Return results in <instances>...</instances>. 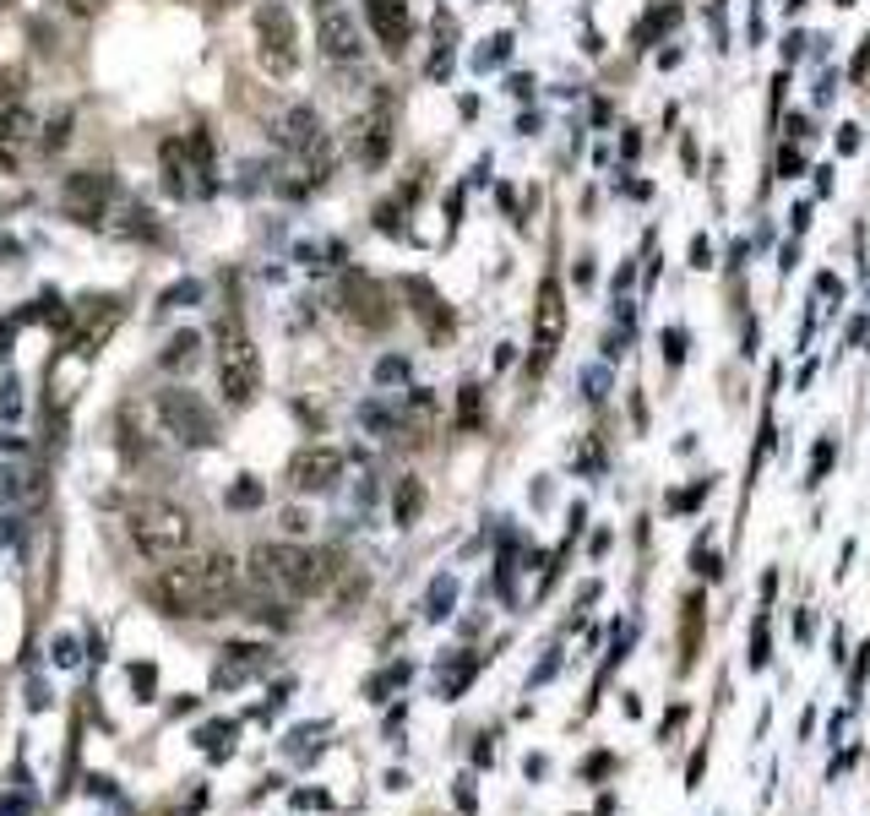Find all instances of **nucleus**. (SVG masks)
Listing matches in <instances>:
<instances>
[{"label":"nucleus","instance_id":"obj_1","mask_svg":"<svg viewBox=\"0 0 870 816\" xmlns=\"http://www.w3.org/2000/svg\"><path fill=\"white\" fill-rule=\"evenodd\" d=\"M234 594H240V566L223 550L180 556L153 583V599L169 615H223V604H234Z\"/></svg>","mask_w":870,"mask_h":816},{"label":"nucleus","instance_id":"obj_2","mask_svg":"<svg viewBox=\"0 0 870 816\" xmlns=\"http://www.w3.org/2000/svg\"><path fill=\"white\" fill-rule=\"evenodd\" d=\"M343 561L332 550H305V545H256L251 550V583L272 599H316L337 583Z\"/></svg>","mask_w":870,"mask_h":816},{"label":"nucleus","instance_id":"obj_3","mask_svg":"<svg viewBox=\"0 0 870 816\" xmlns=\"http://www.w3.org/2000/svg\"><path fill=\"white\" fill-rule=\"evenodd\" d=\"M213 359H218V386H223V403L229 408H245V403H256V392H261V354H256V343H251V332H245V321L240 316H223L218 321V332H213Z\"/></svg>","mask_w":870,"mask_h":816},{"label":"nucleus","instance_id":"obj_4","mask_svg":"<svg viewBox=\"0 0 870 816\" xmlns=\"http://www.w3.org/2000/svg\"><path fill=\"white\" fill-rule=\"evenodd\" d=\"M126 528H131V545L148 556V561H180L191 550V512L175 507V501H131L126 507Z\"/></svg>","mask_w":870,"mask_h":816},{"label":"nucleus","instance_id":"obj_5","mask_svg":"<svg viewBox=\"0 0 870 816\" xmlns=\"http://www.w3.org/2000/svg\"><path fill=\"white\" fill-rule=\"evenodd\" d=\"M153 408H158L164 431H169L180 447H213V442H218V415L207 408V397H196L191 386H164V392L153 397Z\"/></svg>","mask_w":870,"mask_h":816},{"label":"nucleus","instance_id":"obj_6","mask_svg":"<svg viewBox=\"0 0 870 816\" xmlns=\"http://www.w3.org/2000/svg\"><path fill=\"white\" fill-rule=\"evenodd\" d=\"M256 61L267 77H294V66H299V28H294V12L283 0L256 7Z\"/></svg>","mask_w":870,"mask_h":816},{"label":"nucleus","instance_id":"obj_7","mask_svg":"<svg viewBox=\"0 0 870 816\" xmlns=\"http://www.w3.org/2000/svg\"><path fill=\"white\" fill-rule=\"evenodd\" d=\"M561 337H566V289L561 278H545L539 283V299H534V348H528V375H545L561 354Z\"/></svg>","mask_w":870,"mask_h":816},{"label":"nucleus","instance_id":"obj_8","mask_svg":"<svg viewBox=\"0 0 870 816\" xmlns=\"http://www.w3.org/2000/svg\"><path fill=\"white\" fill-rule=\"evenodd\" d=\"M61 207H66L72 224L104 229V218H110V207H115V175H110V169H77V175L66 180V191H61Z\"/></svg>","mask_w":870,"mask_h":816},{"label":"nucleus","instance_id":"obj_9","mask_svg":"<svg viewBox=\"0 0 870 816\" xmlns=\"http://www.w3.org/2000/svg\"><path fill=\"white\" fill-rule=\"evenodd\" d=\"M337 305H343V316H348L354 327H364V332H386V327L397 321L392 294H386L370 272H343V283H337Z\"/></svg>","mask_w":870,"mask_h":816},{"label":"nucleus","instance_id":"obj_10","mask_svg":"<svg viewBox=\"0 0 870 816\" xmlns=\"http://www.w3.org/2000/svg\"><path fill=\"white\" fill-rule=\"evenodd\" d=\"M316 7V44H321V55L332 61V66H354L359 61V23H354V12L343 7V0H310Z\"/></svg>","mask_w":870,"mask_h":816},{"label":"nucleus","instance_id":"obj_11","mask_svg":"<svg viewBox=\"0 0 870 816\" xmlns=\"http://www.w3.org/2000/svg\"><path fill=\"white\" fill-rule=\"evenodd\" d=\"M354 158L364 164V169H375V164H386V153H392V93H375L359 115H354Z\"/></svg>","mask_w":870,"mask_h":816},{"label":"nucleus","instance_id":"obj_12","mask_svg":"<svg viewBox=\"0 0 870 816\" xmlns=\"http://www.w3.org/2000/svg\"><path fill=\"white\" fill-rule=\"evenodd\" d=\"M158 164H164V191H169L175 202H185V196H213V191H218V186L196 169L185 137H169V142L158 148Z\"/></svg>","mask_w":870,"mask_h":816},{"label":"nucleus","instance_id":"obj_13","mask_svg":"<svg viewBox=\"0 0 870 816\" xmlns=\"http://www.w3.org/2000/svg\"><path fill=\"white\" fill-rule=\"evenodd\" d=\"M343 480V452L337 447H305V452H294V463H289V485L299 490V496H321V490H332Z\"/></svg>","mask_w":870,"mask_h":816},{"label":"nucleus","instance_id":"obj_14","mask_svg":"<svg viewBox=\"0 0 870 816\" xmlns=\"http://www.w3.org/2000/svg\"><path fill=\"white\" fill-rule=\"evenodd\" d=\"M364 23L375 34V44L386 55H402L413 39V17H408V0H364Z\"/></svg>","mask_w":870,"mask_h":816},{"label":"nucleus","instance_id":"obj_15","mask_svg":"<svg viewBox=\"0 0 870 816\" xmlns=\"http://www.w3.org/2000/svg\"><path fill=\"white\" fill-rule=\"evenodd\" d=\"M402 299H408V310L419 316V327H424L435 343H442V337L452 332V310H447V299H442V294H435V283H430V278H419V272H413V278H402Z\"/></svg>","mask_w":870,"mask_h":816},{"label":"nucleus","instance_id":"obj_16","mask_svg":"<svg viewBox=\"0 0 870 816\" xmlns=\"http://www.w3.org/2000/svg\"><path fill=\"white\" fill-rule=\"evenodd\" d=\"M104 229H110L115 240H142V245H164V224L153 218V207H142V202H126V196H115V207H110Z\"/></svg>","mask_w":870,"mask_h":816},{"label":"nucleus","instance_id":"obj_17","mask_svg":"<svg viewBox=\"0 0 870 816\" xmlns=\"http://www.w3.org/2000/svg\"><path fill=\"white\" fill-rule=\"evenodd\" d=\"M115 327H120V299H93V327L82 321V327L66 337V354H77V359H93V354H99V343H104Z\"/></svg>","mask_w":870,"mask_h":816},{"label":"nucleus","instance_id":"obj_18","mask_svg":"<svg viewBox=\"0 0 870 816\" xmlns=\"http://www.w3.org/2000/svg\"><path fill=\"white\" fill-rule=\"evenodd\" d=\"M261 664H267V648H256V642H229L223 659H218V670H213V686H218V691H234V686H245Z\"/></svg>","mask_w":870,"mask_h":816},{"label":"nucleus","instance_id":"obj_19","mask_svg":"<svg viewBox=\"0 0 870 816\" xmlns=\"http://www.w3.org/2000/svg\"><path fill=\"white\" fill-rule=\"evenodd\" d=\"M39 137V120H34V110H23V104H0V158H17V148H28Z\"/></svg>","mask_w":870,"mask_h":816},{"label":"nucleus","instance_id":"obj_20","mask_svg":"<svg viewBox=\"0 0 870 816\" xmlns=\"http://www.w3.org/2000/svg\"><path fill=\"white\" fill-rule=\"evenodd\" d=\"M419 518H424V485H419L413 474H402L397 490H392V523H397V528H413Z\"/></svg>","mask_w":870,"mask_h":816},{"label":"nucleus","instance_id":"obj_21","mask_svg":"<svg viewBox=\"0 0 870 816\" xmlns=\"http://www.w3.org/2000/svg\"><path fill=\"white\" fill-rule=\"evenodd\" d=\"M479 664H485L479 653H463V659H447V664H442V697H447V702H458V697H463V691L474 686V675H479Z\"/></svg>","mask_w":870,"mask_h":816},{"label":"nucleus","instance_id":"obj_22","mask_svg":"<svg viewBox=\"0 0 870 816\" xmlns=\"http://www.w3.org/2000/svg\"><path fill=\"white\" fill-rule=\"evenodd\" d=\"M234 735H240V724H234V718H213V724H202V729H196V745H202L213 762H223V756L234 751Z\"/></svg>","mask_w":870,"mask_h":816},{"label":"nucleus","instance_id":"obj_23","mask_svg":"<svg viewBox=\"0 0 870 816\" xmlns=\"http://www.w3.org/2000/svg\"><path fill=\"white\" fill-rule=\"evenodd\" d=\"M458 431H485V386L479 381H463V392H458Z\"/></svg>","mask_w":870,"mask_h":816},{"label":"nucleus","instance_id":"obj_24","mask_svg":"<svg viewBox=\"0 0 870 816\" xmlns=\"http://www.w3.org/2000/svg\"><path fill=\"white\" fill-rule=\"evenodd\" d=\"M408 675H413V664H386V670H381V675H375V680L364 686V697H375V702H386V697H392L397 686H408Z\"/></svg>","mask_w":870,"mask_h":816},{"label":"nucleus","instance_id":"obj_25","mask_svg":"<svg viewBox=\"0 0 870 816\" xmlns=\"http://www.w3.org/2000/svg\"><path fill=\"white\" fill-rule=\"evenodd\" d=\"M452 604H458V583H452V577H435V583H430V610H424V615H430V621H447Z\"/></svg>","mask_w":870,"mask_h":816},{"label":"nucleus","instance_id":"obj_26","mask_svg":"<svg viewBox=\"0 0 870 816\" xmlns=\"http://www.w3.org/2000/svg\"><path fill=\"white\" fill-rule=\"evenodd\" d=\"M196 348H202V337H196V332H175V337L164 343V365H169V370H180V365H191V359H196Z\"/></svg>","mask_w":870,"mask_h":816},{"label":"nucleus","instance_id":"obj_27","mask_svg":"<svg viewBox=\"0 0 870 816\" xmlns=\"http://www.w3.org/2000/svg\"><path fill=\"white\" fill-rule=\"evenodd\" d=\"M267 501V490H261V480H251V474H240L234 485H229V507L234 512H251V507H261Z\"/></svg>","mask_w":870,"mask_h":816},{"label":"nucleus","instance_id":"obj_28","mask_svg":"<svg viewBox=\"0 0 870 816\" xmlns=\"http://www.w3.org/2000/svg\"><path fill=\"white\" fill-rule=\"evenodd\" d=\"M696 648H702V594L686 599V664L696 659Z\"/></svg>","mask_w":870,"mask_h":816},{"label":"nucleus","instance_id":"obj_29","mask_svg":"<svg viewBox=\"0 0 870 816\" xmlns=\"http://www.w3.org/2000/svg\"><path fill=\"white\" fill-rule=\"evenodd\" d=\"M691 566H696L707 583H718V577H724V556H718V550H707V539H696V550H691Z\"/></svg>","mask_w":870,"mask_h":816},{"label":"nucleus","instance_id":"obj_30","mask_svg":"<svg viewBox=\"0 0 870 816\" xmlns=\"http://www.w3.org/2000/svg\"><path fill=\"white\" fill-rule=\"evenodd\" d=\"M832 458H837V442H832V436H821V442H816V452H810V485H821V480H827Z\"/></svg>","mask_w":870,"mask_h":816},{"label":"nucleus","instance_id":"obj_31","mask_svg":"<svg viewBox=\"0 0 870 816\" xmlns=\"http://www.w3.org/2000/svg\"><path fill=\"white\" fill-rule=\"evenodd\" d=\"M196 299H202V283H196V278H185V283L164 289V305H196Z\"/></svg>","mask_w":870,"mask_h":816},{"label":"nucleus","instance_id":"obj_32","mask_svg":"<svg viewBox=\"0 0 870 816\" xmlns=\"http://www.w3.org/2000/svg\"><path fill=\"white\" fill-rule=\"evenodd\" d=\"M375 381H381V386H392V381H408V359H397V354H386V359L375 365Z\"/></svg>","mask_w":870,"mask_h":816},{"label":"nucleus","instance_id":"obj_33","mask_svg":"<svg viewBox=\"0 0 870 816\" xmlns=\"http://www.w3.org/2000/svg\"><path fill=\"white\" fill-rule=\"evenodd\" d=\"M707 490H713V480H696L691 490H680V496H669V512H691V507H696V501H702Z\"/></svg>","mask_w":870,"mask_h":816},{"label":"nucleus","instance_id":"obj_34","mask_svg":"<svg viewBox=\"0 0 870 816\" xmlns=\"http://www.w3.org/2000/svg\"><path fill=\"white\" fill-rule=\"evenodd\" d=\"M767 664V615H756V632H751V670Z\"/></svg>","mask_w":870,"mask_h":816},{"label":"nucleus","instance_id":"obj_35","mask_svg":"<svg viewBox=\"0 0 870 816\" xmlns=\"http://www.w3.org/2000/svg\"><path fill=\"white\" fill-rule=\"evenodd\" d=\"M778 175H783V180H799V175H805V158H799L794 148H783V153H778Z\"/></svg>","mask_w":870,"mask_h":816},{"label":"nucleus","instance_id":"obj_36","mask_svg":"<svg viewBox=\"0 0 870 816\" xmlns=\"http://www.w3.org/2000/svg\"><path fill=\"white\" fill-rule=\"evenodd\" d=\"M131 686H137V697L148 702V697H153V686H158V675H153V664H137V670H131Z\"/></svg>","mask_w":870,"mask_h":816},{"label":"nucleus","instance_id":"obj_37","mask_svg":"<svg viewBox=\"0 0 870 816\" xmlns=\"http://www.w3.org/2000/svg\"><path fill=\"white\" fill-rule=\"evenodd\" d=\"M702 773H707V745H696V751H691V762H686V789H696V783H702Z\"/></svg>","mask_w":870,"mask_h":816},{"label":"nucleus","instance_id":"obj_38","mask_svg":"<svg viewBox=\"0 0 870 816\" xmlns=\"http://www.w3.org/2000/svg\"><path fill=\"white\" fill-rule=\"evenodd\" d=\"M848 77H854V82H865V77H870V34L859 39V50H854V66H848Z\"/></svg>","mask_w":870,"mask_h":816},{"label":"nucleus","instance_id":"obj_39","mask_svg":"<svg viewBox=\"0 0 870 816\" xmlns=\"http://www.w3.org/2000/svg\"><path fill=\"white\" fill-rule=\"evenodd\" d=\"M664 354H669V365H680V359H686V332H680V327H669V332H664Z\"/></svg>","mask_w":870,"mask_h":816},{"label":"nucleus","instance_id":"obj_40","mask_svg":"<svg viewBox=\"0 0 870 816\" xmlns=\"http://www.w3.org/2000/svg\"><path fill=\"white\" fill-rule=\"evenodd\" d=\"M583 773H588V778H610V773H615V756H610V751H593Z\"/></svg>","mask_w":870,"mask_h":816},{"label":"nucleus","instance_id":"obj_41","mask_svg":"<svg viewBox=\"0 0 870 816\" xmlns=\"http://www.w3.org/2000/svg\"><path fill=\"white\" fill-rule=\"evenodd\" d=\"M691 267H713V245H707V234H696V240H691Z\"/></svg>","mask_w":870,"mask_h":816},{"label":"nucleus","instance_id":"obj_42","mask_svg":"<svg viewBox=\"0 0 870 816\" xmlns=\"http://www.w3.org/2000/svg\"><path fill=\"white\" fill-rule=\"evenodd\" d=\"M865 675H870V642H865V648H859V659H854V675H848V680H854V691L865 686Z\"/></svg>","mask_w":870,"mask_h":816},{"label":"nucleus","instance_id":"obj_43","mask_svg":"<svg viewBox=\"0 0 870 816\" xmlns=\"http://www.w3.org/2000/svg\"><path fill=\"white\" fill-rule=\"evenodd\" d=\"M66 12L72 17H93V12H104V0H66Z\"/></svg>","mask_w":870,"mask_h":816},{"label":"nucleus","instance_id":"obj_44","mask_svg":"<svg viewBox=\"0 0 870 816\" xmlns=\"http://www.w3.org/2000/svg\"><path fill=\"white\" fill-rule=\"evenodd\" d=\"M458 805H463V811H474V805H479V794H474V778H458Z\"/></svg>","mask_w":870,"mask_h":816},{"label":"nucleus","instance_id":"obj_45","mask_svg":"<svg viewBox=\"0 0 870 816\" xmlns=\"http://www.w3.org/2000/svg\"><path fill=\"white\" fill-rule=\"evenodd\" d=\"M859 148V126H843V137H837V153H854Z\"/></svg>","mask_w":870,"mask_h":816},{"label":"nucleus","instance_id":"obj_46","mask_svg":"<svg viewBox=\"0 0 870 816\" xmlns=\"http://www.w3.org/2000/svg\"><path fill=\"white\" fill-rule=\"evenodd\" d=\"M604 386H610V381H604V370H588V397H593V403L604 397Z\"/></svg>","mask_w":870,"mask_h":816},{"label":"nucleus","instance_id":"obj_47","mask_svg":"<svg viewBox=\"0 0 870 816\" xmlns=\"http://www.w3.org/2000/svg\"><path fill=\"white\" fill-rule=\"evenodd\" d=\"M555 670H561V653H550V659H545V664H539V670H534V680H550V675H555Z\"/></svg>","mask_w":870,"mask_h":816},{"label":"nucleus","instance_id":"obj_48","mask_svg":"<svg viewBox=\"0 0 870 816\" xmlns=\"http://www.w3.org/2000/svg\"><path fill=\"white\" fill-rule=\"evenodd\" d=\"M474 762H479V767H490V762H496V745H490V735L479 740V751H474Z\"/></svg>","mask_w":870,"mask_h":816},{"label":"nucleus","instance_id":"obj_49","mask_svg":"<svg viewBox=\"0 0 870 816\" xmlns=\"http://www.w3.org/2000/svg\"><path fill=\"white\" fill-rule=\"evenodd\" d=\"M294 805H299V811H305V805H327V794H316V789H299V794H294Z\"/></svg>","mask_w":870,"mask_h":816},{"label":"nucleus","instance_id":"obj_50","mask_svg":"<svg viewBox=\"0 0 870 816\" xmlns=\"http://www.w3.org/2000/svg\"><path fill=\"white\" fill-rule=\"evenodd\" d=\"M837 7H854V0H837Z\"/></svg>","mask_w":870,"mask_h":816}]
</instances>
